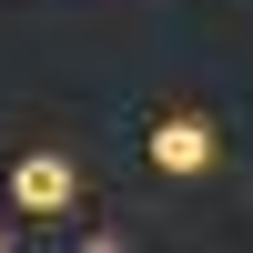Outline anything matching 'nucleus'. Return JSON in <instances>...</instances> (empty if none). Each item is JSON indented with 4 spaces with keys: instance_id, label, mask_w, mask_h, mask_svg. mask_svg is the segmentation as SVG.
Segmentation results:
<instances>
[{
    "instance_id": "obj_3",
    "label": "nucleus",
    "mask_w": 253,
    "mask_h": 253,
    "mask_svg": "<svg viewBox=\"0 0 253 253\" xmlns=\"http://www.w3.org/2000/svg\"><path fill=\"white\" fill-rule=\"evenodd\" d=\"M0 243H10V223H0Z\"/></svg>"
},
{
    "instance_id": "obj_1",
    "label": "nucleus",
    "mask_w": 253,
    "mask_h": 253,
    "mask_svg": "<svg viewBox=\"0 0 253 253\" xmlns=\"http://www.w3.org/2000/svg\"><path fill=\"white\" fill-rule=\"evenodd\" d=\"M142 152H152V172H172V182H203V172L223 162V132H213L203 112H162Z\"/></svg>"
},
{
    "instance_id": "obj_2",
    "label": "nucleus",
    "mask_w": 253,
    "mask_h": 253,
    "mask_svg": "<svg viewBox=\"0 0 253 253\" xmlns=\"http://www.w3.org/2000/svg\"><path fill=\"white\" fill-rule=\"evenodd\" d=\"M81 203V172L61 152H20V172H10V213H41V223H61Z\"/></svg>"
}]
</instances>
